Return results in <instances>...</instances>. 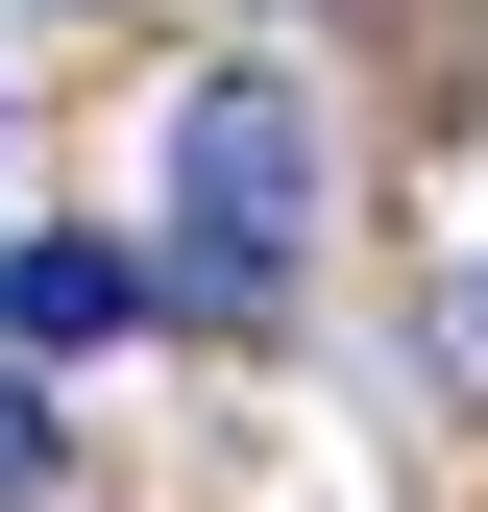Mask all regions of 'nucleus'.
<instances>
[{"label":"nucleus","instance_id":"nucleus-1","mask_svg":"<svg viewBox=\"0 0 488 512\" xmlns=\"http://www.w3.org/2000/svg\"><path fill=\"white\" fill-rule=\"evenodd\" d=\"M318 269V122L293 74H196L171 98V317H269Z\"/></svg>","mask_w":488,"mask_h":512},{"label":"nucleus","instance_id":"nucleus-2","mask_svg":"<svg viewBox=\"0 0 488 512\" xmlns=\"http://www.w3.org/2000/svg\"><path fill=\"white\" fill-rule=\"evenodd\" d=\"M122 317H147V269H122L98 220H49V244H0V342H25V366H74V342H122Z\"/></svg>","mask_w":488,"mask_h":512}]
</instances>
